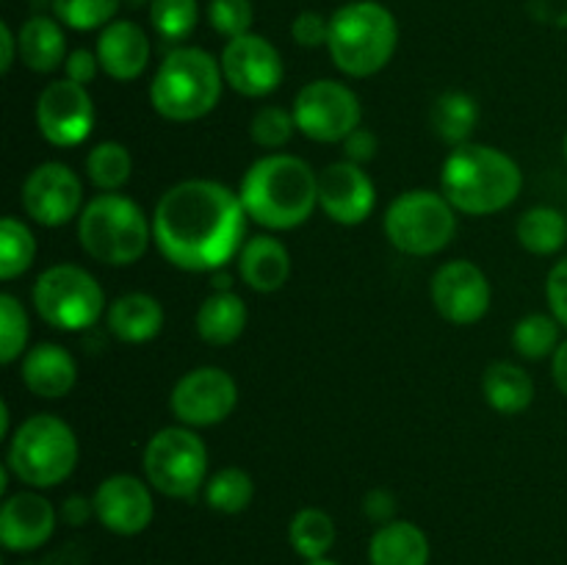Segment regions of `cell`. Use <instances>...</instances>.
I'll return each instance as SVG.
<instances>
[{
	"mask_svg": "<svg viewBox=\"0 0 567 565\" xmlns=\"http://www.w3.org/2000/svg\"><path fill=\"white\" fill-rule=\"evenodd\" d=\"M247 219L238 192L208 177H188L155 203L153 242L177 269L219 271L241 253Z\"/></svg>",
	"mask_w": 567,
	"mask_h": 565,
	"instance_id": "obj_1",
	"label": "cell"
},
{
	"mask_svg": "<svg viewBox=\"0 0 567 565\" xmlns=\"http://www.w3.org/2000/svg\"><path fill=\"white\" fill-rule=\"evenodd\" d=\"M238 197L255 225L293 230L319 208V172L299 155L269 153L244 172Z\"/></svg>",
	"mask_w": 567,
	"mask_h": 565,
	"instance_id": "obj_2",
	"label": "cell"
},
{
	"mask_svg": "<svg viewBox=\"0 0 567 565\" xmlns=\"http://www.w3.org/2000/svg\"><path fill=\"white\" fill-rule=\"evenodd\" d=\"M524 172L518 161L493 144H460L441 166V192L457 214L491 216L520 197Z\"/></svg>",
	"mask_w": 567,
	"mask_h": 565,
	"instance_id": "obj_3",
	"label": "cell"
},
{
	"mask_svg": "<svg viewBox=\"0 0 567 565\" xmlns=\"http://www.w3.org/2000/svg\"><path fill=\"white\" fill-rule=\"evenodd\" d=\"M78 242L97 264L133 266L153 244V216L125 194H97L78 216Z\"/></svg>",
	"mask_w": 567,
	"mask_h": 565,
	"instance_id": "obj_4",
	"label": "cell"
},
{
	"mask_svg": "<svg viewBox=\"0 0 567 565\" xmlns=\"http://www.w3.org/2000/svg\"><path fill=\"white\" fill-rule=\"evenodd\" d=\"M399 44L396 17L377 0H354L330 17L327 50L343 75L371 78L391 64Z\"/></svg>",
	"mask_w": 567,
	"mask_h": 565,
	"instance_id": "obj_5",
	"label": "cell"
},
{
	"mask_svg": "<svg viewBox=\"0 0 567 565\" xmlns=\"http://www.w3.org/2000/svg\"><path fill=\"white\" fill-rule=\"evenodd\" d=\"M221 64L203 48H177L161 61L150 83V105L169 122H197L219 105Z\"/></svg>",
	"mask_w": 567,
	"mask_h": 565,
	"instance_id": "obj_6",
	"label": "cell"
},
{
	"mask_svg": "<svg viewBox=\"0 0 567 565\" xmlns=\"http://www.w3.org/2000/svg\"><path fill=\"white\" fill-rule=\"evenodd\" d=\"M78 446L75 430L53 413H37L22 421L9 438L6 469L33 491L55 487L75 471Z\"/></svg>",
	"mask_w": 567,
	"mask_h": 565,
	"instance_id": "obj_7",
	"label": "cell"
},
{
	"mask_svg": "<svg viewBox=\"0 0 567 565\" xmlns=\"http://www.w3.org/2000/svg\"><path fill=\"white\" fill-rule=\"evenodd\" d=\"M382 230L393 249L413 258L443 253L457 233V210L432 188L402 192L382 216Z\"/></svg>",
	"mask_w": 567,
	"mask_h": 565,
	"instance_id": "obj_8",
	"label": "cell"
},
{
	"mask_svg": "<svg viewBox=\"0 0 567 565\" xmlns=\"http://www.w3.org/2000/svg\"><path fill=\"white\" fill-rule=\"evenodd\" d=\"M33 308L39 319L61 332L89 330L105 314L103 286L78 264H53L33 282Z\"/></svg>",
	"mask_w": 567,
	"mask_h": 565,
	"instance_id": "obj_9",
	"label": "cell"
},
{
	"mask_svg": "<svg viewBox=\"0 0 567 565\" xmlns=\"http://www.w3.org/2000/svg\"><path fill=\"white\" fill-rule=\"evenodd\" d=\"M144 480L166 499H194L208 482V446L192 427L153 432L142 454Z\"/></svg>",
	"mask_w": 567,
	"mask_h": 565,
	"instance_id": "obj_10",
	"label": "cell"
},
{
	"mask_svg": "<svg viewBox=\"0 0 567 565\" xmlns=\"http://www.w3.org/2000/svg\"><path fill=\"white\" fill-rule=\"evenodd\" d=\"M291 111L297 131L319 144L343 142L363 122V105L354 89L332 78L305 83L293 97Z\"/></svg>",
	"mask_w": 567,
	"mask_h": 565,
	"instance_id": "obj_11",
	"label": "cell"
},
{
	"mask_svg": "<svg viewBox=\"0 0 567 565\" xmlns=\"http://www.w3.org/2000/svg\"><path fill=\"white\" fill-rule=\"evenodd\" d=\"M238 404V386L230 371L219 366H197L175 382L169 410L177 424L203 430L230 419Z\"/></svg>",
	"mask_w": 567,
	"mask_h": 565,
	"instance_id": "obj_12",
	"label": "cell"
},
{
	"mask_svg": "<svg viewBox=\"0 0 567 565\" xmlns=\"http://www.w3.org/2000/svg\"><path fill=\"white\" fill-rule=\"evenodd\" d=\"M39 136L53 147H78L94 131V100L86 86L61 78L39 92L33 109Z\"/></svg>",
	"mask_w": 567,
	"mask_h": 565,
	"instance_id": "obj_13",
	"label": "cell"
},
{
	"mask_svg": "<svg viewBox=\"0 0 567 565\" xmlns=\"http://www.w3.org/2000/svg\"><path fill=\"white\" fill-rule=\"evenodd\" d=\"M22 208L37 225L61 227L78 219L83 210V181L72 166L61 161H44L28 172L22 183Z\"/></svg>",
	"mask_w": 567,
	"mask_h": 565,
	"instance_id": "obj_14",
	"label": "cell"
},
{
	"mask_svg": "<svg viewBox=\"0 0 567 565\" xmlns=\"http://www.w3.org/2000/svg\"><path fill=\"white\" fill-rule=\"evenodd\" d=\"M430 297L437 316H443L449 325L468 327L487 316L493 288L485 271L474 260L457 258L437 266L430 282Z\"/></svg>",
	"mask_w": 567,
	"mask_h": 565,
	"instance_id": "obj_15",
	"label": "cell"
},
{
	"mask_svg": "<svg viewBox=\"0 0 567 565\" xmlns=\"http://www.w3.org/2000/svg\"><path fill=\"white\" fill-rule=\"evenodd\" d=\"M219 64L227 86L252 100L277 92L282 75H286L280 50L269 39L258 37L252 31L244 33V37L227 39Z\"/></svg>",
	"mask_w": 567,
	"mask_h": 565,
	"instance_id": "obj_16",
	"label": "cell"
},
{
	"mask_svg": "<svg viewBox=\"0 0 567 565\" xmlns=\"http://www.w3.org/2000/svg\"><path fill=\"white\" fill-rule=\"evenodd\" d=\"M94 518L122 537L142 535L155 515L153 485L133 474H111L92 496Z\"/></svg>",
	"mask_w": 567,
	"mask_h": 565,
	"instance_id": "obj_17",
	"label": "cell"
},
{
	"mask_svg": "<svg viewBox=\"0 0 567 565\" xmlns=\"http://www.w3.org/2000/svg\"><path fill=\"white\" fill-rule=\"evenodd\" d=\"M377 205V188L365 166L336 161L319 172V208L336 225H363Z\"/></svg>",
	"mask_w": 567,
	"mask_h": 565,
	"instance_id": "obj_18",
	"label": "cell"
},
{
	"mask_svg": "<svg viewBox=\"0 0 567 565\" xmlns=\"http://www.w3.org/2000/svg\"><path fill=\"white\" fill-rule=\"evenodd\" d=\"M55 521L59 513L42 493H11L0 507V543L9 552H33L53 537Z\"/></svg>",
	"mask_w": 567,
	"mask_h": 565,
	"instance_id": "obj_19",
	"label": "cell"
},
{
	"mask_svg": "<svg viewBox=\"0 0 567 565\" xmlns=\"http://www.w3.org/2000/svg\"><path fill=\"white\" fill-rule=\"evenodd\" d=\"M97 59L100 70L114 81L127 83L142 78V72L150 64V37L131 20H114L103 28L97 39Z\"/></svg>",
	"mask_w": 567,
	"mask_h": 565,
	"instance_id": "obj_20",
	"label": "cell"
},
{
	"mask_svg": "<svg viewBox=\"0 0 567 565\" xmlns=\"http://www.w3.org/2000/svg\"><path fill=\"white\" fill-rule=\"evenodd\" d=\"M22 382L39 399H61L75 388L78 363L61 343L42 341L22 355Z\"/></svg>",
	"mask_w": 567,
	"mask_h": 565,
	"instance_id": "obj_21",
	"label": "cell"
},
{
	"mask_svg": "<svg viewBox=\"0 0 567 565\" xmlns=\"http://www.w3.org/2000/svg\"><path fill=\"white\" fill-rule=\"evenodd\" d=\"M236 260L244 286L258 294L280 291L291 277V253L280 238L266 233L247 238Z\"/></svg>",
	"mask_w": 567,
	"mask_h": 565,
	"instance_id": "obj_22",
	"label": "cell"
},
{
	"mask_svg": "<svg viewBox=\"0 0 567 565\" xmlns=\"http://www.w3.org/2000/svg\"><path fill=\"white\" fill-rule=\"evenodd\" d=\"M164 305L144 291H127L105 310V327L122 343H147L164 330Z\"/></svg>",
	"mask_w": 567,
	"mask_h": 565,
	"instance_id": "obj_23",
	"label": "cell"
},
{
	"mask_svg": "<svg viewBox=\"0 0 567 565\" xmlns=\"http://www.w3.org/2000/svg\"><path fill=\"white\" fill-rule=\"evenodd\" d=\"M247 319V302L233 288H227V291H214L203 299L197 316H194V327H197V336L210 347H230L244 336Z\"/></svg>",
	"mask_w": 567,
	"mask_h": 565,
	"instance_id": "obj_24",
	"label": "cell"
},
{
	"mask_svg": "<svg viewBox=\"0 0 567 565\" xmlns=\"http://www.w3.org/2000/svg\"><path fill=\"white\" fill-rule=\"evenodd\" d=\"M371 565H430V541L413 521L396 518L377 526L369 541Z\"/></svg>",
	"mask_w": 567,
	"mask_h": 565,
	"instance_id": "obj_25",
	"label": "cell"
},
{
	"mask_svg": "<svg viewBox=\"0 0 567 565\" xmlns=\"http://www.w3.org/2000/svg\"><path fill=\"white\" fill-rule=\"evenodd\" d=\"M482 397L496 413L518 415L535 402V380L524 366L496 360L482 374Z\"/></svg>",
	"mask_w": 567,
	"mask_h": 565,
	"instance_id": "obj_26",
	"label": "cell"
},
{
	"mask_svg": "<svg viewBox=\"0 0 567 565\" xmlns=\"http://www.w3.org/2000/svg\"><path fill=\"white\" fill-rule=\"evenodd\" d=\"M17 42H20L22 64L33 72H42V75L64 66L66 55H70L61 22L50 20V17H31V20L22 22Z\"/></svg>",
	"mask_w": 567,
	"mask_h": 565,
	"instance_id": "obj_27",
	"label": "cell"
},
{
	"mask_svg": "<svg viewBox=\"0 0 567 565\" xmlns=\"http://www.w3.org/2000/svg\"><path fill=\"white\" fill-rule=\"evenodd\" d=\"M430 125L432 133L449 147L468 144L480 125V103L468 92H457V89L437 94L430 111Z\"/></svg>",
	"mask_w": 567,
	"mask_h": 565,
	"instance_id": "obj_28",
	"label": "cell"
},
{
	"mask_svg": "<svg viewBox=\"0 0 567 565\" xmlns=\"http://www.w3.org/2000/svg\"><path fill=\"white\" fill-rule=\"evenodd\" d=\"M518 244L532 255H554L567 242V216L551 205H535L524 210L515 225Z\"/></svg>",
	"mask_w": 567,
	"mask_h": 565,
	"instance_id": "obj_29",
	"label": "cell"
},
{
	"mask_svg": "<svg viewBox=\"0 0 567 565\" xmlns=\"http://www.w3.org/2000/svg\"><path fill=\"white\" fill-rule=\"evenodd\" d=\"M83 170H86L89 183L100 194L120 192L133 175V155L125 144L109 138V142H100L89 150L86 161H83Z\"/></svg>",
	"mask_w": 567,
	"mask_h": 565,
	"instance_id": "obj_30",
	"label": "cell"
},
{
	"mask_svg": "<svg viewBox=\"0 0 567 565\" xmlns=\"http://www.w3.org/2000/svg\"><path fill=\"white\" fill-rule=\"evenodd\" d=\"M288 541L305 563L327 557V552L336 543V521L327 510L302 507L288 524Z\"/></svg>",
	"mask_w": 567,
	"mask_h": 565,
	"instance_id": "obj_31",
	"label": "cell"
},
{
	"mask_svg": "<svg viewBox=\"0 0 567 565\" xmlns=\"http://www.w3.org/2000/svg\"><path fill=\"white\" fill-rule=\"evenodd\" d=\"M37 260V236L17 216L0 222V280L11 282L25 275Z\"/></svg>",
	"mask_w": 567,
	"mask_h": 565,
	"instance_id": "obj_32",
	"label": "cell"
},
{
	"mask_svg": "<svg viewBox=\"0 0 567 565\" xmlns=\"http://www.w3.org/2000/svg\"><path fill=\"white\" fill-rule=\"evenodd\" d=\"M205 502L210 510L221 515H238L252 504L255 482L249 471L238 469V465H227V469L216 471L208 482H205Z\"/></svg>",
	"mask_w": 567,
	"mask_h": 565,
	"instance_id": "obj_33",
	"label": "cell"
},
{
	"mask_svg": "<svg viewBox=\"0 0 567 565\" xmlns=\"http://www.w3.org/2000/svg\"><path fill=\"white\" fill-rule=\"evenodd\" d=\"M559 321L551 314H526L513 330V347L520 358L543 360L557 352Z\"/></svg>",
	"mask_w": 567,
	"mask_h": 565,
	"instance_id": "obj_34",
	"label": "cell"
},
{
	"mask_svg": "<svg viewBox=\"0 0 567 565\" xmlns=\"http://www.w3.org/2000/svg\"><path fill=\"white\" fill-rule=\"evenodd\" d=\"M31 321L14 294H0V363L11 366L28 352Z\"/></svg>",
	"mask_w": 567,
	"mask_h": 565,
	"instance_id": "obj_35",
	"label": "cell"
},
{
	"mask_svg": "<svg viewBox=\"0 0 567 565\" xmlns=\"http://www.w3.org/2000/svg\"><path fill=\"white\" fill-rule=\"evenodd\" d=\"M297 133V120H293V111L282 109V105H260L255 111L252 122H249V136L258 147L271 150V153H280L288 142Z\"/></svg>",
	"mask_w": 567,
	"mask_h": 565,
	"instance_id": "obj_36",
	"label": "cell"
},
{
	"mask_svg": "<svg viewBox=\"0 0 567 565\" xmlns=\"http://www.w3.org/2000/svg\"><path fill=\"white\" fill-rule=\"evenodd\" d=\"M122 0H53V11L61 25L72 31H94L114 22Z\"/></svg>",
	"mask_w": 567,
	"mask_h": 565,
	"instance_id": "obj_37",
	"label": "cell"
},
{
	"mask_svg": "<svg viewBox=\"0 0 567 565\" xmlns=\"http://www.w3.org/2000/svg\"><path fill=\"white\" fill-rule=\"evenodd\" d=\"M197 20V0H153L150 3V22L169 42H181V39L192 37Z\"/></svg>",
	"mask_w": 567,
	"mask_h": 565,
	"instance_id": "obj_38",
	"label": "cell"
},
{
	"mask_svg": "<svg viewBox=\"0 0 567 565\" xmlns=\"http://www.w3.org/2000/svg\"><path fill=\"white\" fill-rule=\"evenodd\" d=\"M208 20L219 37L236 39L249 33L255 20V11L249 0H210Z\"/></svg>",
	"mask_w": 567,
	"mask_h": 565,
	"instance_id": "obj_39",
	"label": "cell"
},
{
	"mask_svg": "<svg viewBox=\"0 0 567 565\" xmlns=\"http://www.w3.org/2000/svg\"><path fill=\"white\" fill-rule=\"evenodd\" d=\"M291 37L299 48H321L330 39V20H324L319 11H302L293 20Z\"/></svg>",
	"mask_w": 567,
	"mask_h": 565,
	"instance_id": "obj_40",
	"label": "cell"
},
{
	"mask_svg": "<svg viewBox=\"0 0 567 565\" xmlns=\"http://www.w3.org/2000/svg\"><path fill=\"white\" fill-rule=\"evenodd\" d=\"M546 302L554 319L567 330V258L557 260L546 277Z\"/></svg>",
	"mask_w": 567,
	"mask_h": 565,
	"instance_id": "obj_41",
	"label": "cell"
},
{
	"mask_svg": "<svg viewBox=\"0 0 567 565\" xmlns=\"http://www.w3.org/2000/svg\"><path fill=\"white\" fill-rule=\"evenodd\" d=\"M363 513L371 524H391L396 521V496L388 487H371L363 496Z\"/></svg>",
	"mask_w": 567,
	"mask_h": 565,
	"instance_id": "obj_42",
	"label": "cell"
},
{
	"mask_svg": "<svg viewBox=\"0 0 567 565\" xmlns=\"http://www.w3.org/2000/svg\"><path fill=\"white\" fill-rule=\"evenodd\" d=\"M341 144H343V158L360 166L371 164V161L377 158V153H380V142H377L374 133L365 131V127H358V131L349 133Z\"/></svg>",
	"mask_w": 567,
	"mask_h": 565,
	"instance_id": "obj_43",
	"label": "cell"
},
{
	"mask_svg": "<svg viewBox=\"0 0 567 565\" xmlns=\"http://www.w3.org/2000/svg\"><path fill=\"white\" fill-rule=\"evenodd\" d=\"M64 72L70 81L81 83V86H89V83H92L100 72L97 53H92V50H86V48L72 50L64 61Z\"/></svg>",
	"mask_w": 567,
	"mask_h": 565,
	"instance_id": "obj_44",
	"label": "cell"
},
{
	"mask_svg": "<svg viewBox=\"0 0 567 565\" xmlns=\"http://www.w3.org/2000/svg\"><path fill=\"white\" fill-rule=\"evenodd\" d=\"M61 518L70 526H83L94 515V502L86 496H66L64 504H61Z\"/></svg>",
	"mask_w": 567,
	"mask_h": 565,
	"instance_id": "obj_45",
	"label": "cell"
},
{
	"mask_svg": "<svg viewBox=\"0 0 567 565\" xmlns=\"http://www.w3.org/2000/svg\"><path fill=\"white\" fill-rule=\"evenodd\" d=\"M0 48H3V55H0V70L9 72L11 66H14V59L20 55V42H17L9 22H0Z\"/></svg>",
	"mask_w": 567,
	"mask_h": 565,
	"instance_id": "obj_46",
	"label": "cell"
},
{
	"mask_svg": "<svg viewBox=\"0 0 567 565\" xmlns=\"http://www.w3.org/2000/svg\"><path fill=\"white\" fill-rule=\"evenodd\" d=\"M551 377L557 382L559 391L567 397V338L557 347V352L551 355Z\"/></svg>",
	"mask_w": 567,
	"mask_h": 565,
	"instance_id": "obj_47",
	"label": "cell"
},
{
	"mask_svg": "<svg viewBox=\"0 0 567 565\" xmlns=\"http://www.w3.org/2000/svg\"><path fill=\"white\" fill-rule=\"evenodd\" d=\"M9 421H11L9 402H0V435H3L6 441H9V438H11V427H9Z\"/></svg>",
	"mask_w": 567,
	"mask_h": 565,
	"instance_id": "obj_48",
	"label": "cell"
},
{
	"mask_svg": "<svg viewBox=\"0 0 567 565\" xmlns=\"http://www.w3.org/2000/svg\"><path fill=\"white\" fill-rule=\"evenodd\" d=\"M305 565H338V563H332V559L321 557V559H308V563H305Z\"/></svg>",
	"mask_w": 567,
	"mask_h": 565,
	"instance_id": "obj_49",
	"label": "cell"
},
{
	"mask_svg": "<svg viewBox=\"0 0 567 565\" xmlns=\"http://www.w3.org/2000/svg\"><path fill=\"white\" fill-rule=\"evenodd\" d=\"M563 153H565V161H567V133H565V142H563Z\"/></svg>",
	"mask_w": 567,
	"mask_h": 565,
	"instance_id": "obj_50",
	"label": "cell"
}]
</instances>
